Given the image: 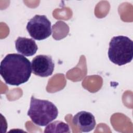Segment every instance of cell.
Wrapping results in <instances>:
<instances>
[{
  "label": "cell",
  "instance_id": "cell-1",
  "mask_svg": "<svg viewBox=\"0 0 133 133\" xmlns=\"http://www.w3.org/2000/svg\"><path fill=\"white\" fill-rule=\"evenodd\" d=\"M31 62L18 54L7 55L0 64V74L5 83L19 86L28 82L32 73Z\"/></svg>",
  "mask_w": 133,
  "mask_h": 133
},
{
  "label": "cell",
  "instance_id": "cell-2",
  "mask_svg": "<svg viewBox=\"0 0 133 133\" xmlns=\"http://www.w3.org/2000/svg\"><path fill=\"white\" fill-rule=\"evenodd\" d=\"M58 115L56 106L48 100L31 98L30 108L28 115L37 126H45L55 119Z\"/></svg>",
  "mask_w": 133,
  "mask_h": 133
},
{
  "label": "cell",
  "instance_id": "cell-3",
  "mask_svg": "<svg viewBox=\"0 0 133 133\" xmlns=\"http://www.w3.org/2000/svg\"><path fill=\"white\" fill-rule=\"evenodd\" d=\"M108 57L119 66L131 61L133 58V42L129 37L119 35L113 37L109 43Z\"/></svg>",
  "mask_w": 133,
  "mask_h": 133
},
{
  "label": "cell",
  "instance_id": "cell-4",
  "mask_svg": "<svg viewBox=\"0 0 133 133\" xmlns=\"http://www.w3.org/2000/svg\"><path fill=\"white\" fill-rule=\"evenodd\" d=\"M26 29L30 36L37 41L45 39L51 34V22L45 15L34 16L28 22Z\"/></svg>",
  "mask_w": 133,
  "mask_h": 133
},
{
  "label": "cell",
  "instance_id": "cell-5",
  "mask_svg": "<svg viewBox=\"0 0 133 133\" xmlns=\"http://www.w3.org/2000/svg\"><path fill=\"white\" fill-rule=\"evenodd\" d=\"M32 72L36 75L42 77L52 75L55 64L52 57L48 55H37L32 60Z\"/></svg>",
  "mask_w": 133,
  "mask_h": 133
},
{
  "label": "cell",
  "instance_id": "cell-6",
  "mask_svg": "<svg viewBox=\"0 0 133 133\" xmlns=\"http://www.w3.org/2000/svg\"><path fill=\"white\" fill-rule=\"evenodd\" d=\"M73 123L76 126L81 132H87L93 130L96 122L94 116L90 112L81 111L76 114L72 119Z\"/></svg>",
  "mask_w": 133,
  "mask_h": 133
},
{
  "label": "cell",
  "instance_id": "cell-7",
  "mask_svg": "<svg viewBox=\"0 0 133 133\" xmlns=\"http://www.w3.org/2000/svg\"><path fill=\"white\" fill-rule=\"evenodd\" d=\"M16 50L26 57H30L36 54L38 47L34 40L23 37H18L15 41Z\"/></svg>",
  "mask_w": 133,
  "mask_h": 133
},
{
  "label": "cell",
  "instance_id": "cell-8",
  "mask_svg": "<svg viewBox=\"0 0 133 133\" xmlns=\"http://www.w3.org/2000/svg\"><path fill=\"white\" fill-rule=\"evenodd\" d=\"M44 132H70V130L67 124L56 121L46 125Z\"/></svg>",
  "mask_w": 133,
  "mask_h": 133
}]
</instances>
